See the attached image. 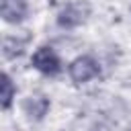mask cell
<instances>
[{"label":"cell","mask_w":131,"mask_h":131,"mask_svg":"<svg viewBox=\"0 0 131 131\" xmlns=\"http://www.w3.org/2000/svg\"><path fill=\"white\" fill-rule=\"evenodd\" d=\"M33 68L45 76H55L61 72V61L57 57V53L51 49V47H39L35 53H33Z\"/></svg>","instance_id":"3957f363"},{"label":"cell","mask_w":131,"mask_h":131,"mask_svg":"<svg viewBox=\"0 0 131 131\" xmlns=\"http://www.w3.org/2000/svg\"><path fill=\"white\" fill-rule=\"evenodd\" d=\"M14 94H16V88H14L12 80H10V76L4 72V74H2V94H0V102H2V108H4V111L10 108Z\"/></svg>","instance_id":"8992f818"},{"label":"cell","mask_w":131,"mask_h":131,"mask_svg":"<svg viewBox=\"0 0 131 131\" xmlns=\"http://www.w3.org/2000/svg\"><path fill=\"white\" fill-rule=\"evenodd\" d=\"M68 74L72 78L74 84H86L90 80H94L100 74V66L94 57L90 55H80L76 57L70 66H68Z\"/></svg>","instance_id":"6da1fadb"},{"label":"cell","mask_w":131,"mask_h":131,"mask_svg":"<svg viewBox=\"0 0 131 131\" xmlns=\"http://www.w3.org/2000/svg\"><path fill=\"white\" fill-rule=\"evenodd\" d=\"M0 14L6 23L10 25H18L27 18L29 14V4L27 0H2L0 4Z\"/></svg>","instance_id":"277c9868"},{"label":"cell","mask_w":131,"mask_h":131,"mask_svg":"<svg viewBox=\"0 0 131 131\" xmlns=\"http://www.w3.org/2000/svg\"><path fill=\"white\" fill-rule=\"evenodd\" d=\"M49 98L47 96H43V94H33V96H29L25 102H23V111H25V115L31 119V121H41L45 115H47V111H49Z\"/></svg>","instance_id":"5b68a950"},{"label":"cell","mask_w":131,"mask_h":131,"mask_svg":"<svg viewBox=\"0 0 131 131\" xmlns=\"http://www.w3.org/2000/svg\"><path fill=\"white\" fill-rule=\"evenodd\" d=\"M88 14H90V6H88L86 2H82V0L70 2V4H66V6L59 10V14H57V25L63 27V29H76V27H80L82 23H86Z\"/></svg>","instance_id":"7a4b0ae2"}]
</instances>
